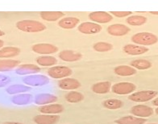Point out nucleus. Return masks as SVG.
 Here are the masks:
<instances>
[{
	"label": "nucleus",
	"mask_w": 158,
	"mask_h": 124,
	"mask_svg": "<svg viewBox=\"0 0 158 124\" xmlns=\"http://www.w3.org/2000/svg\"><path fill=\"white\" fill-rule=\"evenodd\" d=\"M23 82L31 86H42L48 83V78L44 75H30L23 78Z\"/></svg>",
	"instance_id": "obj_6"
},
{
	"label": "nucleus",
	"mask_w": 158,
	"mask_h": 124,
	"mask_svg": "<svg viewBox=\"0 0 158 124\" xmlns=\"http://www.w3.org/2000/svg\"><path fill=\"white\" fill-rule=\"evenodd\" d=\"M148 48L146 47H142V46L135 45V44H127L123 47V51L126 53L132 56H137V55H142L148 52Z\"/></svg>",
	"instance_id": "obj_17"
},
{
	"label": "nucleus",
	"mask_w": 158,
	"mask_h": 124,
	"mask_svg": "<svg viewBox=\"0 0 158 124\" xmlns=\"http://www.w3.org/2000/svg\"><path fill=\"white\" fill-rule=\"evenodd\" d=\"M5 35L4 31H2V30H0V37H1V36H2V35Z\"/></svg>",
	"instance_id": "obj_39"
},
{
	"label": "nucleus",
	"mask_w": 158,
	"mask_h": 124,
	"mask_svg": "<svg viewBox=\"0 0 158 124\" xmlns=\"http://www.w3.org/2000/svg\"><path fill=\"white\" fill-rule=\"evenodd\" d=\"M131 114L139 118H147L153 114L152 107L144 105H135L131 109Z\"/></svg>",
	"instance_id": "obj_9"
},
{
	"label": "nucleus",
	"mask_w": 158,
	"mask_h": 124,
	"mask_svg": "<svg viewBox=\"0 0 158 124\" xmlns=\"http://www.w3.org/2000/svg\"><path fill=\"white\" fill-rule=\"evenodd\" d=\"M21 50L16 47H5L0 49V58H12L18 56Z\"/></svg>",
	"instance_id": "obj_22"
},
{
	"label": "nucleus",
	"mask_w": 158,
	"mask_h": 124,
	"mask_svg": "<svg viewBox=\"0 0 158 124\" xmlns=\"http://www.w3.org/2000/svg\"><path fill=\"white\" fill-rule=\"evenodd\" d=\"M127 23L131 26H140L147 22V18L142 15H132L127 19Z\"/></svg>",
	"instance_id": "obj_30"
},
{
	"label": "nucleus",
	"mask_w": 158,
	"mask_h": 124,
	"mask_svg": "<svg viewBox=\"0 0 158 124\" xmlns=\"http://www.w3.org/2000/svg\"><path fill=\"white\" fill-rule=\"evenodd\" d=\"M3 44H4V42H3V40L0 39V49L2 48V47L3 46Z\"/></svg>",
	"instance_id": "obj_38"
},
{
	"label": "nucleus",
	"mask_w": 158,
	"mask_h": 124,
	"mask_svg": "<svg viewBox=\"0 0 158 124\" xmlns=\"http://www.w3.org/2000/svg\"><path fill=\"white\" fill-rule=\"evenodd\" d=\"M2 124H23V123H20V122H6Z\"/></svg>",
	"instance_id": "obj_37"
},
{
	"label": "nucleus",
	"mask_w": 158,
	"mask_h": 124,
	"mask_svg": "<svg viewBox=\"0 0 158 124\" xmlns=\"http://www.w3.org/2000/svg\"><path fill=\"white\" fill-rule=\"evenodd\" d=\"M31 88L27 85H13L9 86L6 89V92L9 94H16V93H22L24 92H27L30 90Z\"/></svg>",
	"instance_id": "obj_29"
},
{
	"label": "nucleus",
	"mask_w": 158,
	"mask_h": 124,
	"mask_svg": "<svg viewBox=\"0 0 158 124\" xmlns=\"http://www.w3.org/2000/svg\"><path fill=\"white\" fill-rule=\"evenodd\" d=\"M59 88L65 90H73L81 87V83L74 78H64L58 81Z\"/></svg>",
	"instance_id": "obj_12"
},
{
	"label": "nucleus",
	"mask_w": 158,
	"mask_h": 124,
	"mask_svg": "<svg viewBox=\"0 0 158 124\" xmlns=\"http://www.w3.org/2000/svg\"><path fill=\"white\" fill-rule=\"evenodd\" d=\"M131 40L136 44L149 46L157 43L158 38L156 35L150 32H139L132 35Z\"/></svg>",
	"instance_id": "obj_2"
},
{
	"label": "nucleus",
	"mask_w": 158,
	"mask_h": 124,
	"mask_svg": "<svg viewBox=\"0 0 158 124\" xmlns=\"http://www.w3.org/2000/svg\"><path fill=\"white\" fill-rule=\"evenodd\" d=\"M148 124H157V123H148Z\"/></svg>",
	"instance_id": "obj_42"
},
{
	"label": "nucleus",
	"mask_w": 158,
	"mask_h": 124,
	"mask_svg": "<svg viewBox=\"0 0 158 124\" xmlns=\"http://www.w3.org/2000/svg\"><path fill=\"white\" fill-rule=\"evenodd\" d=\"M39 111L44 114H60L64 111V107L60 104H50L40 106L39 108Z\"/></svg>",
	"instance_id": "obj_15"
},
{
	"label": "nucleus",
	"mask_w": 158,
	"mask_h": 124,
	"mask_svg": "<svg viewBox=\"0 0 158 124\" xmlns=\"http://www.w3.org/2000/svg\"><path fill=\"white\" fill-rule=\"evenodd\" d=\"M158 94L157 91L153 90H145L139 91L132 93L128 97V99L135 102H144L152 100V98L156 97Z\"/></svg>",
	"instance_id": "obj_3"
},
{
	"label": "nucleus",
	"mask_w": 158,
	"mask_h": 124,
	"mask_svg": "<svg viewBox=\"0 0 158 124\" xmlns=\"http://www.w3.org/2000/svg\"><path fill=\"white\" fill-rule=\"evenodd\" d=\"M152 104L154 105H156V106H158V97L157 98H155V99L152 101Z\"/></svg>",
	"instance_id": "obj_36"
},
{
	"label": "nucleus",
	"mask_w": 158,
	"mask_h": 124,
	"mask_svg": "<svg viewBox=\"0 0 158 124\" xmlns=\"http://www.w3.org/2000/svg\"><path fill=\"white\" fill-rule=\"evenodd\" d=\"M130 31L131 29L129 27L120 23L112 24L107 27V32L114 36H123V35H127L128 32H130Z\"/></svg>",
	"instance_id": "obj_11"
},
{
	"label": "nucleus",
	"mask_w": 158,
	"mask_h": 124,
	"mask_svg": "<svg viewBox=\"0 0 158 124\" xmlns=\"http://www.w3.org/2000/svg\"><path fill=\"white\" fill-rule=\"evenodd\" d=\"M39 72H40V68L39 66H36L35 64H21L18 66L15 70V72L19 75L35 74Z\"/></svg>",
	"instance_id": "obj_13"
},
{
	"label": "nucleus",
	"mask_w": 158,
	"mask_h": 124,
	"mask_svg": "<svg viewBox=\"0 0 158 124\" xmlns=\"http://www.w3.org/2000/svg\"><path fill=\"white\" fill-rule=\"evenodd\" d=\"M136 87L133 83L131 82H119L114 84L112 86V92L119 95L128 94L135 90Z\"/></svg>",
	"instance_id": "obj_5"
},
{
	"label": "nucleus",
	"mask_w": 158,
	"mask_h": 124,
	"mask_svg": "<svg viewBox=\"0 0 158 124\" xmlns=\"http://www.w3.org/2000/svg\"><path fill=\"white\" fill-rule=\"evenodd\" d=\"M59 120L60 117L55 114H41L34 118V122L36 124H56Z\"/></svg>",
	"instance_id": "obj_14"
},
{
	"label": "nucleus",
	"mask_w": 158,
	"mask_h": 124,
	"mask_svg": "<svg viewBox=\"0 0 158 124\" xmlns=\"http://www.w3.org/2000/svg\"><path fill=\"white\" fill-rule=\"evenodd\" d=\"M84 98V96L79 92H69L65 95V99L67 101H69L70 103H77L79 101H82Z\"/></svg>",
	"instance_id": "obj_31"
},
{
	"label": "nucleus",
	"mask_w": 158,
	"mask_h": 124,
	"mask_svg": "<svg viewBox=\"0 0 158 124\" xmlns=\"http://www.w3.org/2000/svg\"><path fill=\"white\" fill-rule=\"evenodd\" d=\"M64 15V14L61 11H41L40 12V17L42 19L48 22H54V21L58 20Z\"/></svg>",
	"instance_id": "obj_21"
},
{
	"label": "nucleus",
	"mask_w": 158,
	"mask_h": 124,
	"mask_svg": "<svg viewBox=\"0 0 158 124\" xmlns=\"http://www.w3.org/2000/svg\"><path fill=\"white\" fill-rule=\"evenodd\" d=\"M59 57L64 61L67 62H74L81 60L82 57L80 52L71 51V50H64L59 53Z\"/></svg>",
	"instance_id": "obj_16"
},
{
	"label": "nucleus",
	"mask_w": 158,
	"mask_h": 124,
	"mask_svg": "<svg viewBox=\"0 0 158 124\" xmlns=\"http://www.w3.org/2000/svg\"><path fill=\"white\" fill-rule=\"evenodd\" d=\"M80 19L76 17H66L60 19L58 22V25L64 29H73L79 23Z\"/></svg>",
	"instance_id": "obj_19"
},
{
	"label": "nucleus",
	"mask_w": 158,
	"mask_h": 124,
	"mask_svg": "<svg viewBox=\"0 0 158 124\" xmlns=\"http://www.w3.org/2000/svg\"><path fill=\"white\" fill-rule=\"evenodd\" d=\"M131 66L132 68H137L139 70H144V69H148L152 67V63L147 60H143V59H139V60H135L131 62Z\"/></svg>",
	"instance_id": "obj_28"
},
{
	"label": "nucleus",
	"mask_w": 158,
	"mask_h": 124,
	"mask_svg": "<svg viewBox=\"0 0 158 124\" xmlns=\"http://www.w3.org/2000/svg\"><path fill=\"white\" fill-rule=\"evenodd\" d=\"M32 101V96L31 94H26V93H20L16 96H14L11 99L14 104L18 105H23L30 103Z\"/></svg>",
	"instance_id": "obj_26"
},
{
	"label": "nucleus",
	"mask_w": 158,
	"mask_h": 124,
	"mask_svg": "<svg viewBox=\"0 0 158 124\" xmlns=\"http://www.w3.org/2000/svg\"><path fill=\"white\" fill-rule=\"evenodd\" d=\"M114 122L117 124H144L146 122V119L134 116H126L115 120Z\"/></svg>",
	"instance_id": "obj_20"
},
{
	"label": "nucleus",
	"mask_w": 158,
	"mask_h": 124,
	"mask_svg": "<svg viewBox=\"0 0 158 124\" xmlns=\"http://www.w3.org/2000/svg\"><path fill=\"white\" fill-rule=\"evenodd\" d=\"M32 51L35 53L41 55H48V54L55 53L58 51L57 47L51 43H37L32 46Z\"/></svg>",
	"instance_id": "obj_7"
},
{
	"label": "nucleus",
	"mask_w": 158,
	"mask_h": 124,
	"mask_svg": "<svg viewBox=\"0 0 158 124\" xmlns=\"http://www.w3.org/2000/svg\"><path fill=\"white\" fill-rule=\"evenodd\" d=\"M104 107L110 109V110H116L122 107L123 105V101L118 99H108L103 101Z\"/></svg>",
	"instance_id": "obj_32"
},
{
	"label": "nucleus",
	"mask_w": 158,
	"mask_h": 124,
	"mask_svg": "<svg viewBox=\"0 0 158 124\" xmlns=\"http://www.w3.org/2000/svg\"><path fill=\"white\" fill-rule=\"evenodd\" d=\"M10 82V78L5 75L0 74V87H4Z\"/></svg>",
	"instance_id": "obj_35"
},
{
	"label": "nucleus",
	"mask_w": 158,
	"mask_h": 124,
	"mask_svg": "<svg viewBox=\"0 0 158 124\" xmlns=\"http://www.w3.org/2000/svg\"><path fill=\"white\" fill-rule=\"evenodd\" d=\"M16 27L25 32H40L46 29V26L44 23L35 20L19 21L16 23Z\"/></svg>",
	"instance_id": "obj_1"
},
{
	"label": "nucleus",
	"mask_w": 158,
	"mask_h": 124,
	"mask_svg": "<svg viewBox=\"0 0 158 124\" xmlns=\"http://www.w3.org/2000/svg\"><path fill=\"white\" fill-rule=\"evenodd\" d=\"M73 73L72 69L66 66H53L48 70V74L52 78H66Z\"/></svg>",
	"instance_id": "obj_4"
},
{
	"label": "nucleus",
	"mask_w": 158,
	"mask_h": 124,
	"mask_svg": "<svg viewBox=\"0 0 158 124\" xmlns=\"http://www.w3.org/2000/svg\"><path fill=\"white\" fill-rule=\"evenodd\" d=\"M94 49L99 52H109L113 49V45L106 42H98L94 45Z\"/></svg>",
	"instance_id": "obj_33"
},
{
	"label": "nucleus",
	"mask_w": 158,
	"mask_h": 124,
	"mask_svg": "<svg viewBox=\"0 0 158 124\" xmlns=\"http://www.w3.org/2000/svg\"><path fill=\"white\" fill-rule=\"evenodd\" d=\"M150 13L152 14H156V15H158V11H151Z\"/></svg>",
	"instance_id": "obj_40"
},
{
	"label": "nucleus",
	"mask_w": 158,
	"mask_h": 124,
	"mask_svg": "<svg viewBox=\"0 0 158 124\" xmlns=\"http://www.w3.org/2000/svg\"><path fill=\"white\" fill-rule=\"evenodd\" d=\"M36 62L40 66H52L57 63V60L54 56H42L37 57Z\"/></svg>",
	"instance_id": "obj_27"
},
{
	"label": "nucleus",
	"mask_w": 158,
	"mask_h": 124,
	"mask_svg": "<svg viewBox=\"0 0 158 124\" xmlns=\"http://www.w3.org/2000/svg\"><path fill=\"white\" fill-rule=\"evenodd\" d=\"M111 85L109 81H102V82H98L94 84L92 86V90L95 93L98 94H104L110 92Z\"/></svg>",
	"instance_id": "obj_23"
},
{
	"label": "nucleus",
	"mask_w": 158,
	"mask_h": 124,
	"mask_svg": "<svg viewBox=\"0 0 158 124\" xmlns=\"http://www.w3.org/2000/svg\"><path fill=\"white\" fill-rule=\"evenodd\" d=\"M111 14L118 18H123V17L130 15L132 14V12L131 11H111Z\"/></svg>",
	"instance_id": "obj_34"
},
{
	"label": "nucleus",
	"mask_w": 158,
	"mask_h": 124,
	"mask_svg": "<svg viewBox=\"0 0 158 124\" xmlns=\"http://www.w3.org/2000/svg\"><path fill=\"white\" fill-rule=\"evenodd\" d=\"M114 72L118 76H132L136 73V69L127 65H120V66H117L114 68Z\"/></svg>",
	"instance_id": "obj_24"
},
{
	"label": "nucleus",
	"mask_w": 158,
	"mask_h": 124,
	"mask_svg": "<svg viewBox=\"0 0 158 124\" xmlns=\"http://www.w3.org/2000/svg\"><path fill=\"white\" fill-rule=\"evenodd\" d=\"M89 18L91 21L96 23H106L112 20L113 17L111 14L106 11H94L89 14Z\"/></svg>",
	"instance_id": "obj_10"
},
{
	"label": "nucleus",
	"mask_w": 158,
	"mask_h": 124,
	"mask_svg": "<svg viewBox=\"0 0 158 124\" xmlns=\"http://www.w3.org/2000/svg\"><path fill=\"white\" fill-rule=\"evenodd\" d=\"M102 30V27L99 24L93 22H85L78 26V31L83 34L91 35L97 34Z\"/></svg>",
	"instance_id": "obj_8"
},
{
	"label": "nucleus",
	"mask_w": 158,
	"mask_h": 124,
	"mask_svg": "<svg viewBox=\"0 0 158 124\" xmlns=\"http://www.w3.org/2000/svg\"><path fill=\"white\" fill-rule=\"evenodd\" d=\"M155 112H156V114H158V108H156V110H155Z\"/></svg>",
	"instance_id": "obj_41"
},
{
	"label": "nucleus",
	"mask_w": 158,
	"mask_h": 124,
	"mask_svg": "<svg viewBox=\"0 0 158 124\" xmlns=\"http://www.w3.org/2000/svg\"><path fill=\"white\" fill-rule=\"evenodd\" d=\"M20 62L16 60H0V72H6L19 66Z\"/></svg>",
	"instance_id": "obj_25"
},
{
	"label": "nucleus",
	"mask_w": 158,
	"mask_h": 124,
	"mask_svg": "<svg viewBox=\"0 0 158 124\" xmlns=\"http://www.w3.org/2000/svg\"><path fill=\"white\" fill-rule=\"evenodd\" d=\"M56 101H57V97L49 93L38 94L35 98V103L37 105H48V104L53 103Z\"/></svg>",
	"instance_id": "obj_18"
}]
</instances>
